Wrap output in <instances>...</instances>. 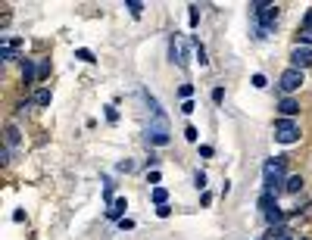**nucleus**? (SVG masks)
Segmentation results:
<instances>
[{"label":"nucleus","instance_id":"obj_1","mask_svg":"<svg viewBox=\"0 0 312 240\" xmlns=\"http://www.w3.org/2000/svg\"><path fill=\"white\" fill-rule=\"evenodd\" d=\"M147 106H150V128H147V141L156 147H165L169 144V119L159 109V103L147 94Z\"/></svg>","mask_w":312,"mask_h":240},{"label":"nucleus","instance_id":"obj_2","mask_svg":"<svg viewBox=\"0 0 312 240\" xmlns=\"http://www.w3.org/2000/svg\"><path fill=\"white\" fill-rule=\"evenodd\" d=\"M262 184H266L269 194L278 197L281 184H284V156H275V159H269V162L262 165Z\"/></svg>","mask_w":312,"mask_h":240},{"label":"nucleus","instance_id":"obj_3","mask_svg":"<svg viewBox=\"0 0 312 240\" xmlns=\"http://www.w3.org/2000/svg\"><path fill=\"white\" fill-rule=\"evenodd\" d=\"M275 141L278 144H297L300 141V125L294 119H278L275 122Z\"/></svg>","mask_w":312,"mask_h":240},{"label":"nucleus","instance_id":"obj_4","mask_svg":"<svg viewBox=\"0 0 312 240\" xmlns=\"http://www.w3.org/2000/svg\"><path fill=\"white\" fill-rule=\"evenodd\" d=\"M278 87L284 94H294V91H300V87H303V72H300V69H284V72H281V81H278Z\"/></svg>","mask_w":312,"mask_h":240},{"label":"nucleus","instance_id":"obj_5","mask_svg":"<svg viewBox=\"0 0 312 240\" xmlns=\"http://www.w3.org/2000/svg\"><path fill=\"white\" fill-rule=\"evenodd\" d=\"M169 56H172L175 66L188 69V47H184V38H181V35H172V41H169Z\"/></svg>","mask_w":312,"mask_h":240},{"label":"nucleus","instance_id":"obj_6","mask_svg":"<svg viewBox=\"0 0 312 240\" xmlns=\"http://www.w3.org/2000/svg\"><path fill=\"white\" fill-rule=\"evenodd\" d=\"M290 63H294V69H309L312 66V47H294L290 50Z\"/></svg>","mask_w":312,"mask_h":240},{"label":"nucleus","instance_id":"obj_7","mask_svg":"<svg viewBox=\"0 0 312 240\" xmlns=\"http://www.w3.org/2000/svg\"><path fill=\"white\" fill-rule=\"evenodd\" d=\"M278 113H281V119H294V116L300 113V103H297L294 97H284V100L278 103Z\"/></svg>","mask_w":312,"mask_h":240},{"label":"nucleus","instance_id":"obj_8","mask_svg":"<svg viewBox=\"0 0 312 240\" xmlns=\"http://www.w3.org/2000/svg\"><path fill=\"white\" fill-rule=\"evenodd\" d=\"M125 209H128V203H125V197H119V200H116V203H113L110 209H106V218H119V222H122Z\"/></svg>","mask_w":312,"mask_h":240},{"label":"nucleus","instance_id":"obj_9","mask_svg":"<svg viewBox=\"0 0 312 240\" xmlns=\"http://www.w3.org/2000/svg\"><path fill=\"white\" fill-rule=\"evenodd\" d=\"M35 75H38V72H35V63H32V59H22V81H25V84H32V81H35Z\"/></svg>","mask_w":312,"mask_h":240},{"label":"nucleus","instance_id":"obj_10","mask_svg":"<svg viewBox=\"0 0 312 240\" xmlns=\"http://www.w3.org/2000/svg\"><path fill=\"white\" fill-rule=\"evenodd\" d=\"M284 191H287V194H300V191H303V178H300V175L287 178V181H284Z\"/></svg>","mask_w":312,"mask_h":240},{"label":"nucleus","instance_id":"obj_11","mask_svg":"<svg viewBox=\"0 0 312 240\" xmlns=\"http://www.w3.org/2000/svg\"><path fill=\"white\" fill-rule=\"evenodd\" d=\"M16 50H19V41H6V38H3V50H0V56H3V59H16Z\"/></svg>","mask_w":312,"mask_h":240},{"label":"nucleus","instance_id":"obj_12","mask_svg":"<svg viewBox=\"0 0 312 240\" xmlns=\"http://www.w3.org/2000/svg\"><path fill=\"white\" fill-rule=\"evenodd\" d=\"M300 41H312V9L303 19V32H300Z\"/></svg>","mask_w":312,"mask_h":240},{"label":"nucleus","instance_id":"obj_13","mask_svg":"<svg viewBox=\"0 0 312 240\" xmlns=\"http://www.w3.org/2000/svg\"><path fill=\"white\" fill-rule=\"evenodd\" d=\"M153 203H156V206H165V203H169V194H165V187H153Z\"/></svg>","mask_w":312,"mask_h":240},{"label":"nucleus","instance_id":"obj_14","mask_svg":"<svg viewBox=\"0 0 312 240\" xmlns=\"http://www.w3.org/2000/svg\"><path fill=\"white\" fill-rule=\"evenodd\" d=\"M281 218H284V212H281V209H278V206H272V209H269V212H266V222H269V225H278V222H281Z\"/></svg>","mask_w":312,"mask_h":240},{"label":"nucleus","instance_id":"obj_15","mask_svg":"<svg viewBox=\"0 0 312 240\" xmlns=\"http://www.w3.org/2000/svg\"><path fill=\"white\" fill-rule=\"evenodd\" d=\"M32 100H35L38 106H47V103H50V91H47V87H41V91H35Z\"/></svg>","mask_w":312,"mask_h":240},{"label":"nucleus","instance_id":"obj_16","mask_svg":"<svg viewBox=\"0 0 312 240\" xmlns=\"http://www.w3.org/2000/svg\"><path fill=\"white\" fill-rule=\"evenodd\" d=\"M125 9H131V16H134V19H141L144 3H138V0H128V3H125Z\"/></svg>","mask_w":312,"mask_h":240},{"label":"nucleus","instance_id":"obj_17","mask_svg":"<svg viewBox=\"0 0 312 240\" xmlns=\"http://www.w3.org/2000/svg\"><path fill=\"white\" fill-rule=\"evenodd\" d=\"M6 144H9V147H16V144H19V128H16V125H9V128H6Z\"/></svg>","mask_w":312,"mask_h":240},{"label":"nucleus","instance_id":"obj_18","mask_svg":"<svg viewBox=\"0 0 312 240\" xmlns=\"http://www.w3.org/2000/svg\"><path fill=\"white\" fill-rule=\"evenodd\" d=\"M194 53H197L200 66H206V50H203V44H197V41H194Z\"/></svg>","mask_w":312,"mask_h":240},{"label":"nucleus","instance_id":"obj_19","mask_svg":"<svg viewBox=\"0 0 312 240\" xmlns=\"http://www.w3.org/2000/svg\"><path fill=\"white\" fill-rule=\"evenodd\" d=\"M75 56H78V59H84V63H94V53H91V50H87V47H81V50H78Z\"/></svg>","mask_w":312,"mask_h":240},{"label":"nucleus","instance_id":"obj_20","mask_svg":"<svg viewBox=\"0 0 312 240\" xmlns=\"http://www.w3.org/2000/svg\"><path fill=\"white\" fill-rule=\"evenodd\" d=\"M194 184H197V191H203V187H206V175L197 172V175H194Z\"/></svg>","mask_w":312,"mask_h":240},{"label":"nucleus","instance_id":"obj_21","mask_svg":"<svg viewBox=\"0 0 312 240\" xmlns=\"http://www.w3.org/2000/svg\"><path fill=\"white\" fill-rule=\"evenodd\" d=\"M191 9V25H197L200 22V6H188Z\"/></svg>","mask_w":312,"mask_h":240},{"label":"nucleus","instance_id":"obj_22","mask_svg":"<svg viewBox=\"0 0 312 240\" xmlns=\"http://www.w3.org/2000/svg\"><path fill=\"white\" fill-rule=\"evenodd\" d=\"M184 137H188V141H197V128L188 125V128H184Z\"/></svg>","mask_w":312,"mask_h":240},{"label":"nucleus","instance_id":"obj_23","mask_svg":"<svg viewBox=\"0 0 312 240\" xmlns=\"http://www.w3.org/2000/svg\"><path fill=\"white\" fill-rule=\"evenodd\" d=\"M106 119H110V122H119V113H116V106H106Z\"/></svg>","mask_w":312,"mask_h":240},{"label":"nucleus","instance_id":"obj_24","mask_svg":"<svg viewBox=\"0 0 312 240\" xmlns=\"http://www.w3.org/2000/svg\"><path fill=\"white\" fill-rule=\"evenodd\" d=\"M181 113H184V116L194 113V100H184V103H181Z\"/></svg>","mask_w":312,"mask_h":240},{"label":"nucleus","instance_id":"obj_25","mask_svg":"<svg viewBox=\"0 0 312 240\" xmlns=\"http://www.w3.org/2000/svg\"><path fill=\"white\" fill-rule=\"evenodd\" d=\"M169 212H172V206H169V203H165V206H156V215H159V218H165Z\"/></svg>","mask_w":312,"mask_h":240},{"label":"nucleus","instance_id":"obj_26","mask_svg":"<svg viewBox=\"0 0 312 240\" xmlns=\"http://www.w3.org/2000/svg\"><path fill=\"white\" fill-rule=\"evenodd\" d=\"M253 87H266V75H253Z\"/></svg>","mask_w":312,"mask_h":240},{"label":"nucleus","instance_id":"obj_27","mask_svg":"<svg viewBox=\"0 0 312 240\" xmlns=\"http://www.w3.org/2000/svg\"><path fill=\"white\" fill-rule=\"evenodd\" d=\"M119 228H122V231H131V228H134V222H131V218H122V222H119Z\"/></svg>","mask_w":312,"mask_h":240},{"label":"nucleus","instance_id":"obj_28","mask_svg":"<svg viewBox=\"0 0 312 240\" xmlns=\"http://www.w3.org/2000/svg\"><path fill=\"white\" fill-rule=\"evenodd\" d=\"M212 100H216V103H222V100H225V91H222V87H216V91H212Z\"/></svg>","mask_w":312,"mask_h":240},{"label":"nucleus","instance_id":"obj_29","mask_svg":"<svg viewBox=\"0 0 312 240\" xmlns=\"http://www.w3.org/2000/svg\"><path fill=\"white\" fill-rule=\"evenodd\" d=\"M191 94H194V87H191V84H181V97L191 100Z\"/></svg>","mask_w":312,"mask_h":240},{"label":"nucleus","instance_id":"obj_30","mask_svg":"<svg viewBox=\"0 0 312 240\" xmlns=\"http://www.w3.org/2000/svg\"><path fill=\"white\" fill-rule=\"evenodd\" d=\"M284 240H294V237H284Z\"/></svg>","mask_w":312,"mask_h":240},{"label":"nucleus","instance_id":"obj_31","mask_svg":"<svg viewBox=\"0 0 312 240\" xmlns=\"http://www.w3.org/2000/svg\"><path fill=\"white\" fill-rule=\"evenodd\" d=\"M300 240H303V237H300Z\"/></svg>","mask_w":312,"mask_h":240}]
</instances>
